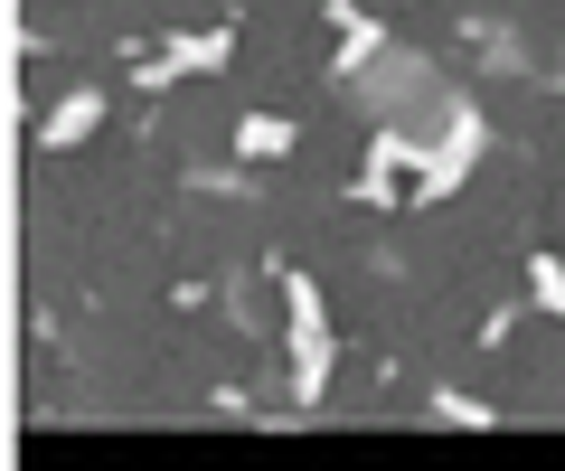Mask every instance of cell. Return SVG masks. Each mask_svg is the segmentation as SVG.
Wrapping results in <instances>:
<instances>
[{"instance_id": "1", "label": "cell", "mask_w": 565, "mask_h": 471, "mask_svg": "<svg viewBox=\"0 0 565 471\" xmlns=\"http://www.w3.org/2000/svg\"><path fill=\"white\" fill-rule=\"evenodd\" d=\"M236 142L255 151V161H274V151H292V124H274V114H245V124H236Z\"/></svg>"}, {"instance_id": "2", "label": "cell", "mask_w": 565, "mask_h": 471, "mask_svg": "<svg viewBox=\"0 0 565 471\" xmlns=\"http://www.w3.org/2000/svg\"><path fill=\"white\" fill-rule=\"evenodd\" d=\"M95 114H104V104H95V95H76L57 124H47V142H85V124H95Z\"/></svg>"}]
</instances>
